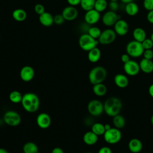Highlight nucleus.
Here are the masks:
<instances>
[{
  "label": "nucleus",
  "instance_id": "1",
  "mask_svg": "<svg viewBox=\"0 0 153 153\" xmlns=\"http://www.w3.org/2000/svg\"><path fill=\"white\" fill-rule=\"evenodd\" d=\"M21 103L23 109L30 113L37 111L39 107V99L33 93H26L23 94Z\"/></svg>",
  "mask_w": 153,
  "mask_h": 153
},
{
  "label": "nucleus",
  "instance_id": "2",
  "mask_svg": "<svg viewBox=\"0 0 153 153\" xmlns=\"http://www.w3.org/2000/svg\"><path fill=\"white\" fill-rule=\"evenodd\" d=\"M122 106V102L120 99L117 97H111L103 103L104 112L108 116L113 117L120 114Z\"/></svg>",
  "mask_w": 153,
  "mask_h": 153
},
{
  "label": "nucleus",
  "instance_id": "3",
  "mask_svg": "<svg viewBox=\"0 0 153 153\" xmlns=\"http://www.w3.org/2000/svg\"><path fill=\"white\" fill-rule=\"evenodd\" d=\"M107 71L105 68L100 66L92 68L88 74V80L93 84L102 83L106 79Z\"/></svg>",
  "mask_w": 153,
  "mask_h": 153
},
{
  "label": "nucleus",
  "instance_id": "4",
  "mask_svg": "<svg viewBox=\"0 0 153 153\" xmlns=\"http://www.w3.org/2000/svg\"><path fill=\"white\" fill-rule=\"evenodd\" d=\"M78 44L82 50L89 51L97 47L99 41L97 39L91 37L88 33H84L80 36L78 40Z\"/></svg>",
  "mask_w": 153,
  "mask_h": 153
},
{
  "label": "nucleus",
  "instance_id": "5",
  "mask_svg": "<svg viewBox=\"0 0 153 153\" xmlns=\"http://www.w3.org/2000/svg\"><path fill=\"white\" fill-rule=\"evenodd\" d=\"M143 51L144 49L142 43L137 41H131L126 45V52L130 57L134 58L139 57L143 55Z\"/></svg>",
  "mask_w": 153,
  "mask_h": 153
},
{
  "label": "nucleus",
  "instance_id": "6",
  "mask_svg": "<svg viewBox=\"0 0 153 153\" xmlns=\"http://www.w3.org/2000/svg\"><path fill=\"white\" fill-rule=\"evenodd\" d=\"M122 137V134L120 129L115 127H111L106 130L103 134V138L106 142L109 144H115L118 143Z\"/></svg>",
  "mask_w": 153,
  "mask_h": 153
},
{
  "label": "nucleus",
  "instance_id": "7",
  "mask_svg": "<svg viewBox=\"0 0 153 153\" xmlns=\"http://www.w3.org/2000/svg\"><path fill=\"white\" fill-rule=\"evenodd\" d=\"M117 34L114 30L111 29H106L101 32L98 38L99 43L102 45H108L112 44L116 39Z\"/></svg>",
  "mask_w": 153,
  "mask_h": 153
},
{
  "label": "nucleus",
  "instance_id": "8",
  "mask_svg": "<svg viewBox=\"0 0 153 153\" xmlns=\"http://www.w3.org/2000/svg\"><path fill=\"white\" fill-rule=\"evenodd\" d=\"M4 121L10 126H17L21 122V117L19 113L14 111H8L4 115Z\"/></svg>",
  "mask_w": 153,
  "mask_h": 153
},
{
  "label": "nucleus",
  "instance_id": "9",
  "mask_svg": "<svg viewBox=\"0 0 153 153\" xmlns=\"http://www.w3.org/2000/svg\"><path fill=\"white\" fill-rule=\"evenodd\" d=\"M87 110L93 116H99L104 112L103 104L99 100H92L87 105Z\"/></svg>",
  "mask_w": 153,
  "mask_h": 153
},
{
  "label": "nucleus",
  "instance_id": "10",
  "mask_svg": "<svg viewBox=\"0 0 153 153\" xmlns=\"http://www.w3.org/2000/svg\"><path fill=\"white\" fill-rule=\"evenodd\" d=\"M119 19H120V16L118 15L116 12L109 10L105 12L103 15L102 22L106 26H114Z\"/></svg>",
  "mask_w": 153,
  "mask_h": 153
},
{
  "label": "nucleus",
  "instance_id": "11",
  "mask_svg": "<svg viewBox=\"0 0 153 153\" xmlns=\"http://www.w3.org/2000/svg\"><path fill=\"white\" fill-rule=\"evenodd\" d=\"M123 69L126 74L131 76L137 75L140 71L139 63L133 60H130L124 63Z\"/></svg>",
  "mask_w": 153,
  "mask_h": 153
},
{
  "label": "nucleus",
  "instance_id": "12",
  "mask_svg": "<svg viewBox=\"0 0 153 153\" xmlns=\"http://www.w3.org/2000/svg\"><path fill=\"white\" fill-rule=\"evenodd\" d=\"M100 18V13L94 8L86 11L84 15V20L85 23L90 25L97 23L99 21Z\"/></svg>",
  "mask_w": 153,
  "mask_h": 153
},
{
  "label": "nucleus",
  "instance_id": "13",
  "mask_svg": "<svg viewBox=\"0 0 153 153\" xmlns=\"http://www.w3.org/2000/svg\"><path fill=\"white\" fill-rule=\"evenodd\" d=\"M114 31L117 35L120 36L126 35L129 29L127 22L123 19H119L114 25Z\"/></svg>",
  "mask_w": 153,
  "mask_h": 153
},
{
  "label": "nucleus",
  "instance_id": "14",
  "mask_svg": "<svg viewBox=\"0 0 153 153\" xmlns=\"http://www.w3.org/2000/svg\"><path fill=\"white\" fill-rule=\"evenodd\" d=\"M62 14L65 20L72 21L76 19L78 16V12L75 7L69 5L63 8Z\"/></svg>",
  "mask_w": 153,
  "mask_h": 153
},
{
  "label": "nucleus",
  "instance_id": "15",
  "mask_svg": "<svg viewBox=\"0 0 153 153\" xmlns=\"http://www.w3.org/2000/svg\"><path fill=\"white\" fill-rule=\"evenodd\" d=\"M51 117L47 113L42 112L36 117V124L41 128L45 129L48 128L51 125Z\"/></svg>",
  "mask_w": 153,
  "mask_h": 153
},
{
  "label": "nucleus",
  "instance_id": "16",
  "mask_svg": "<svg viewBox=\"0 0 153 153\" xmlns=\"http://www.w3.org/2000/svg\"><path fill=\"white\" fill-rule=\"evenodd\" d=\"M35 71L32 67L30 66H23L20 71V76L22 81L25 82L30 81L34 77Z\"/></svg>",
  "mask_w": 153,
  "mask_h": 153
},
{
  "label": "nucleus",
  "instance_id": "17",
  "mask_svg": "<svg viewBox=\"0 0 153 153\" xmlns=\"http://www.w3.org/2000/svg\"><path fill=\"white\" fill-rule=\"evenodd\" d=\"M39 21L44 26L48 27L54 23V17L50 13L45 11L39 16Z\"/></svg>",
  "mask_w": 153,
  "mask_h": 153
},
{
  "label": "nucleus",
  "instance_id": "18",
  "mask_svg": "<svg viewBox=\"0 0 153 153\" xmlns=\"http://www.w3.org/2000/svg\"><path fill=\"white\" fill-rule=\"evenodd\" d=\"M140 69L145 74H150L153 72V62L152 60L143 58L139 63Z\"/></svg>",
  "mask_w": 153,
  "mask_h": 153
},
{
  "label": "nucleus",
  "instance_id": "19",
  "mask_svg": "<svg viewBox=\"0 0 153 153\" xmlns=\"http://www.w3.org/2000/svg\"><path fill=\"white\" fill-rule=\"evenodd\" d=\"M128 147L130 152L133 153H139L142 151L143 145L142 142L139 139L133 138L129 141Z\"/></svg>",
  "mask_w": 153,
  "mask_h": 153
},
{
  "label": "nucleus",
  "instance_id": "20",
  "mask_svg": "<svg viewBox=\"0 0 153 153\" xmlns=\"http://www.w3.org/2000/svg\"><path fill=\"white\" fill-rule=\"evenodd\" d=\"M114 82L115 85L121 88H126L129 83V81L128 78L123 74H117L114 78Z\"/></svg>",
  "mask_w": 153,
  "mask_h": 153
},
{
  "label": "nucleus",
  "instance_id": "21",
  "mask_svg": "<svg viewBox=\"0 0 153 153\" xmlns=\"http://www.w3.org/2000/svg\"><path fill=\"white\" fill-rule=\"evenodd\" d=\"M84 142L88 145H93L98 141V136L91 130L87 131L83 136Z\"/></svg>",
  "mask_w": 153,
  "mask_h": 153
},
{
  "label": "nucleus",
  "instance_id": "22",
  "mask_svg": "<svg viewBox=\"0 0 153 153\" xmlns=\"http://www.w3.org/2000/svg\"><path fill=\"white\" fill-rule=\"evenodd\" d=\"M133 37L134 40L142 42L146 38V33L143 28L136 27L133 31Z\"/></svg>",
  "mask_w": 153,
  "mask_h": 153
},
{
  "label": "nucleus",
  "instance_id": "23",
  "mask_svg": "<svg viewBox=\"0 0 153 153\" xmlns=\"http://www.w3.org/2000/svg\"><path fill=\"white\" fill-rule=\"evenodd\" d=\"M88 59L91 63L98 62L101 57V51L97 47L88 51Z\"/></svg>",
  "mask_w": 153,
  "mask_h": 153
},
{
  "label": "nucleus",
  "instance_id": "24",
  "mask_svg": "<svg viewBox=\"0 0 153 153\" xmlns=\"http://www.w3.org/2000/svg\"><path fill=\"white\" fill-rule=\"evenodd\" d=\"M12 17L16 21L21 22L26 19L27 13L23 9L17 8L13 11Z\"/></svg>",
  "mask_w": 153,
  "mask_h": 153
},
{
  "label": "nucleus",
  "instance_id": "25",
  "mask_svg": "<svg viewBox=\"0 0 153 153\" xmlns=\"http://www.w3.org/2000/svg\"><path fill=\"white\" fill-rule=\"evenodd\" d=\"M139 8L136 3L134 2H130L126 4L125 11L126 14L130 16H136L139 12Z\"/></svg>",
  "mask_w": 153,
  "mask_h": 153
},
{
  "label": "nucleus",
  "instance_id": "26",
  "mask_svg": "<svg viewBox=\"0 0 153 153\" xmlns=\"http://www.w3.org/2000/svg\"><path fill=\"white\" fill-rule=\"evenodd\" d=\"M93 91L97 96H103L107 92V87L103 83H99L93 85Z\"/></svg>",
  "mask_w": 153,
  "mask_h": 153
},
{
  "label": "nucleus",
  "instance_id": "27",
  "mask_svg": "<svg viewBox=\"0 0 153 153\" xmlns=\"http://www.w3.org/2000/svg\"><path fill=\"white\" fill-rule=\"evenodd\" d=\"M112 123L115 128L118 129L123 128L126 125V120L124 117L120 114L113 117Z\"/></svg>",
  "mask_w": 153,
  "mask_h": 153
},
{
  "label": "nucleus",
  "instance_id": "28",
  "mask_svg": "<svg viewBox=\"0 0 153 153\" xmlns=\"http://www.w3.org/2000/svg\"><path fill=\"white\" fill-rule=\"evenodd\" d=\"M23 151L24 153H36L38 152V148L34 142H28L23 145Z\"/></svg>",
  "mask_w": 153,
  "mask_h": 153
},
{
  "label": "nucleus",
  "instance_id": "29",
  "mask_svg": "<svg viewBox=\"0 0 153 153\" xmlns=\"http://www.w3.org/2000/svg\"><path fill=\"white\" fill-rule=\"evenodd\" d=\"M91 131L97 136L103 135L105 132V126L102 123H96L92 126Z\"/></svg>",
  "mask_w": 153,
  "mask_h": 153
},
{
  "label": "nucleus",
  "instance_id": "30",
  "mask_svg": "<svg viewBox=\"0 0 153 153\" xmlns=\"http://www.w3.org/2000/svg\"><path fill=\"white\" fill-rule=\"evenodd\" d=\"M108 3L106 0H96L94 9L99 13L104 11L108 7Z\"/></svg>",
  "mask_w": 153,
  "mask_h": 153
},
{
  "label": "nucleus",
  "instance_id": "31",
  "mask_svg": "<svg viewBox=\"0 0 153 153\" xmlns=\"http://www.w3.org/2000/svg\"><path fill=\"white\" fill-rule=\"evenodd\" d=\"M23 95L18 91H13L9 94L10 100L14 103H19L22 102Z\"/></svg>",
  "mask_w": 153,
  "mask_h": 153
},
{
  "label": "nucleus",
  "instance_id": "32",
  "mask_svg": "<svg viewBox=\"0 0 153 153\" xmlns=\"http://www.w3.org/2000/svg\"><path fill=\"white\" fill-rule=\"evenodd\" d=\"M96 0H81V7L85 11L94 8Z\"/></svg>",
  "mask_w": 153,
  "mask_h": 153
},
{
  "label": "nucleus",
  "instance_id": "33",
  "mask_svg": "<svg viewBox=\"0 0 153 153\" xmlns=\"http://www.w3.org/2000/svg\"><path fill=\"white\" fill-rule=\"evenodd\" d=\"M101 32L102 31L100 29L96 26H92L89 27L87 31V33L96 39H98L101 34Z\"/></svg>",
  "mask_w": 153,
  "mask_h": 153
},
{
  "label": "nucleus",
  "instance_id": "34",
  "mask_svg": "<svg viewBox=\"0 0 153 153\" xmlns=\"http://www.w3.org/2000/svg\"><path fill=\"white\" fill-rule=\"evenodd\" d=\"M141 43L144 50L152 49V48L153 47V42L150 38H146Z\"/></svg>",
  "mask_w": 153,
  "mask_h": 153
},
{
  "label": "nucleus",
  "instance_id": "35",
  "mask_svg": "<svg viewBox=\"0 0 153 153\" xmlns=\"http://www.w3.org/2000/svg\"><path fill=\"white\" fill-rule=\"evenodd\" d=\"M143 5L148 11L153 10V0H143Z\"/></svg>",
  "mask_w": 153,
  "mask_h": 153
},
{
  "label": "nucleus",
  "instance_id": "36",
  "mask_svg": "<svg viewBox=\"0 0 153 153\" xmlns=\"http://www.w3.org/2000/svg\"><path fill=\"white\" fill-rule=\"evenodd\" d=\"M34 11L39 16L45 12V8L41 4H36L34 7Z\"/></svg>",
  "mask_w": 153,
  "mask_h": 153
},
{
  "label": "nucleus",
  "instance_id": "37",
  "mask_svg": "<svg viewBox=\"0 0 153 153\" xmlns=\"http://www.w3.org/2000/svg\"><path fill=\"white\" fill-rule=\"evenodd\" d=\"M65 19L63 17L62 14H57L54 17V23L56 24L57 25H62L65 21Z\"/></svg>",
  "mask_w": 153,
  "mask_h": 153
},
{
  "label": "nucleus",
  "instance_id": "38",
  "mask_svg": "<svg viewBox=\"0 0 153 153\" xmlns=\"http://www.w3.org/2000/svg\"><path fill=\"white\" fill-rule=\"evenodd\" d=\"M108 7L110 11L116 12L118 10L119 5H118V3L117 2V1H110L108 3Z\"/></svg>",
  "mask_w": 153,
  "mask_h": 153
},
{
  "label": "nucleus",
  "instance_id": "39",
  "mask_svg": "<svg viewBox=\"0 0 153 153\" xmlns=\"http://www.w3.org/2000/svg\"><path fill=\"white\" fill-rule=\"evenodd\" d=\"M142 56H143L144 59L152 60L153 58V51L152 50V49L144 50Z\"/></svg>",
  "mask_w": 153,
  "mask_h": 153
},
{
  "label": "nucleus",
  "instance_id": "40",
  "mask_svg": "<svg viewBox=\"0 0 153 153\" xmlns=\"http://www.w3.org/2000/svg\"><path fill=\"white\" fill-rule=\"evenodd\" d=\"M97 153H112V150L109 147L103 146L100 148Z\"/></svg>",
  "mask_w": 153,
  "mask_h": 153
},
{
  "label": "nucleus",
  "instance_id": "41",
  "mask_svg": "<svg viewBox=\"0 0 153 153\" xmlns=\"http://www.w3.org/2000/svg\"><path fill=\"white\" fill-rule=\"evenodd\" d=\"M147 20L151 24H153V10L149 11L146 15Z\"/></svg>",
  "mask_w": 153,
  "mask_h": 153
},
{
  "label": "nucleus",
  "instance_id": "42",
  "mask_svg": "<svg viewBox=\"0 0 153 153\" xmlns=\"http://www.w3.org/2000/svg\"><path fill=\"white\" fill-rule=\"evenodd\" d=\"M130 56L127 54V53H126V54H122V56H121V60L122 61V62L124 64L126 63H127V62H128L130 60Z\"/></svg>",
  "mask_w": 153,
  "mask_h": 153
},
{
  "label": "nucleus",
  "instance_id": "43",
  "mask_svg": "<svg viewBox=\"0 0 153 153\" xmlns=\"http://www.w3.org/2000/svg\"><path fill=\"white\" fill-rule=\"evenodd\" d=\"M67 2L70 5L75 7V6L80 4L81 0H67Z\"/></svg>",
  "mask_w": 153,
  "mask_h": 153
},
{
  "label": "nucleus",
  "instance_id": "44",
  "mask_svg": "<svg viewBox=\"0 0 153 153\" xmlns=\"http://www.w3.org/2000/svg\"><path fill=\"white\" fill-rule=\"evenodd\" d=\"M51 153H64V152L62 148L59 147H56L52 150Z\"/></svg>",
  "mask_w": 153,
  "mask_h": 153
},
{
  "label": "nucleus",
  "instance_id": "45",
  "mask_svg": "<svg viewBox=\"0 0 153 153\" xmlns=\"http://www.w3.org/2000/svg\"><path fill=\"white\" fill-rule=\"evenodd\" d=\"M148 93H149V95H150L152 97H153V84H152L149 86V88H148Z\"/></svg>",
  "mask_w": 153,
  "mask_h": 153
},
{
  "label": "nucleus",
  "instance_id": "46",
  "mask_svg": "<svg viewBox=\"0 0 153 153\" xmlns=\"http://www.w3.org/2000/svg\"><path fill=\"white\" fill-rule=\"evenodd\" d=\"M122 2H123L124 4H128L130 2H134L135 0H120Z\"/></svg>",
  "mask_w": 153,
  "mask_h": 153
},
{
  "label": "nucleus",
  "instance_id": "47",
  "mask_svg": "<svg viewBox=\"0 0 153 153\" xmlns=\"http://www.w3.org/2000/svg\"><path fill=\"white\" fill-rule=\"evenodd\" d=\"M104 126H105V131H106V130H109V129H110V128H111V126H110L109 124H105V125H104Z\"/></svg>",
  "mask_w": 153,
  "mask_h": 153
},
{
  "label": "nucleus",
  "instance_id": "48",
  "mask_svg": "<svg viewBox=\"0 0 153 153\" xmlns=\"http://www.w3.org/2000/svg\"><path fill=\"white\" fill-rule=\"evenodd\" d=\"M0 153H9V152L4 148H0Z\"/></svg>",
  "mask_w": 153,
  "mask_h": 153
},
{
  "label": "nucleus",
  "instance_id": "49",
  "mask_svg": "<svg viewBox=\"0 0 153 153\" xmlns=\"http://www.w3.org/2000/svg\"><path fill=\"white\" fill-rule=\"evenodd\" d=\"M151 123L152 125L153 126V114L152 115V116H151Z\"/></svg>",
  "mask_w": 153,
  "mask_h": 153
},
{
  "label": "nucleus",
  "instance_id": "50",
  "mask_svg": "<svg viewBox=\"0 0 153 153\" xmlns=\"http://www.w3.org/2000/svg\"><path fill=\"white\" fill-rule=\"evenodd\" d=\"M150 39L152 40V41L153 42V32L151 33V36H150Z\"/></svg>",
  "mask_w": 153,
  "mask_h": 153
},
{
  "label": "nucleus",
  "instance_id": "51",
  "mask_svg": "<svg viewBox=\"0 0 153 153\" xmlns=\"http://www.w3.org/2000/svg\"><path fill=\"white\" fill-rule=\"evenodd\" d=\"M110 1H118V0H109Z\"/></svg>",
  "mask_w": 153,
  "mask_h": 153
},
{
  "label": "nucleus",
  "instance_id": "52",
  "mask_svg": "<svg viewBox=\"0 0 153 153\" xmlns=\"http://www.w3.org/2000/svg\"><path fill=\"white\" fill-rule=\"evenodd\" d=\"M36 153H41V152H39V151H38V152H36Z\"/></svg>",
  "mask_w": 153,
  "mask_h": 153
},
{
  "label": "nucleus",
  "instance_id": "53",
  "mask_svg": "<svg viewBox=\"0 0 153 153\" xmlns=\"http://www.w3.org/2000/svg\"><path fill=\"white\" fill-rule=\"evenodd\" d=\"M85 153H92V152H85Z\"/></svg>",
  "mask_w": 153,
  "mask_h": 153
}]
</instances>
